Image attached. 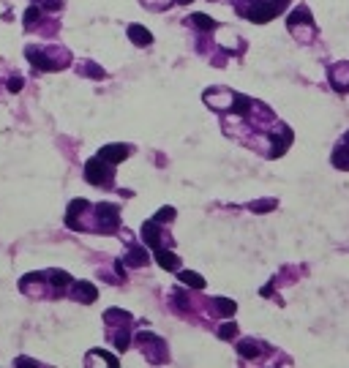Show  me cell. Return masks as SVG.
<instances>
[{
	"mask_svg": "<svg viewBox=\"0 0 349 368\" xmlns=\"http://www.w3.org/2000/svg\"><path fill=\"white\" fill-rule=\"evenodd\" d=\"M85 180L93 183V186H107V183L112 180V172H110V167H107V161H101L98 156L90 158L88 164H85Z\"/></svg>",
	"mask_w": 349,
	"mask_h": 368,
	"instance_id": "1",
	"label": "cell"
},
{
	"mask_svg": "<svg viewBox=\"0 0 349 368\" xmlns=\"http://www.w3.org/2000/svg\"><path fill=\"white\" fill-rule=\"evenodd\" d=\"M96 215H98V229L101 232H115L120 227V210L110 202H101L96 205Z\"/></svg>",
	"mask_w": 349,
	"mask_h": 368,
	"instance_id": "2",
	"label": "cell"
},
{
	"mask_svg": "<svg viewBox=\"0 0 349 368\" xmlns=\"http://www.w3.org/2000/svg\"><path fill=\"white\" fill-rule=\"evenodd\" d=\"M278 14V6H273V3H267V0H254L251 3V8L246 11V17L251 22H270L273 17Z\"/></svg>",
	"mask_w": 349,
	"mask_h": 368,
	"instance_id": "3",
	"label": "cell"
},
{
	"mask_svg": "<svg viewBox=\"0 0 349 368\" xmlns=\"http://www.w3.org/2000/svg\"><path fill=\"white\" fill-rule=\"evenodd\" d=\"M129 147L126 145H104L101 150H98V158L107 161V164H120V161L129 158Z\"/></svg>",
	"mask_w": 349,
	"mask_h": 368,
	"instance_id": "4",
	"label": "cell"
},
{
	"mask_svg": "<svg viewBox=\"0 0 349 368\" xmlns=\"http://www.w3.org/2000/svg\"><path fill=\"white\" fill-rule=\"evenodd\" d=\"M270 142H273V147H270V158H278V156H284V150H287L289 142H292V131H289V128H281V131L270 134Z\"/></svg>",
	"mask_w": 349,
	"mask_h": 368,
	"instance_id": "5",
	"label": "cell"
},
{
	"mask_svg": "<svg viewBox=\"0 0 349 368\" xmlns=\"http://www.w3.org/2000/svg\"><path fill=\"white\" fill-rule=\"evenodd\" d=\"M142 240L150 245L153 251L161 248V229H158V221H145L142 224Z\"/></svg>",
	"mask_w": 349,
	"mask_h": 368,
	"instance_id": "6",
	"label": "cell"
},
{
	"mask_svg": "<svg viewBox=\"0 0 349 368\" xmlns=\"http://www.w3.org/2000/svg\"><path fill=\"white\" fill-rule=\"evenodd\" d=\"M129 38H131V44H137V47H147V44H153V33L145 25H129Z\"/></svg>",
	"mask_w": 349,
	"mask_h": 368,
	"instance_id": "7",
	"label": "cell"
},
{
	"mask_svg": "<svg viewBox=\"0 0 349 368\" xmlns=\"http://www.w3.org/2000/svg\"><path fill=\"white\" fill-rule=\"evenodd\" d=\"M71 286H74V298L82 300V303H93V300L98 298V289L93 284H88V281H76V284H71Z\"/></svg>",
	"mask_w": 349,
	"mask_h": 368,
	"instance_id": "8",
	"label": "cell"
},
{
	"mask_svg": "<svg viewBox=\"0 0 349 368\" xmlns=\"http://www.w3.org/2000/svg\"><path fill=\"white\" fill-rule=\"evenodd\" d=\"M147 262H150V254L139 245H131L129 254H126V264H131V267H145Z\"/></svg>",
	"mask_w": 349,
	"mask_h": 368,
	"instance_id": "9",
	"label": "cell"
},
{
	"mask_svg": "<svg viewBox=\"0 0 349 368\" xmlns=\"http://www.w3.org/2000/svg\"><path fill=\"white\" fill-rule=\"evenodd\" d=\"M28 60L33 63V66H36V69H38V71H55V69H57L55 63L49 60L47 55H41L38 49H28Z\"/></svg>",
	"mask_w": 349,
	"mask_h": 368,
	"instance_id": "10",
	"label": "cell"
},
{
	"mask_svg": "<svg viewBox=\"0 0 349 368\" xmlns=\"http://www.w3.org/2000/svg\"><path fill=\"white\" fill-rule=\"evenodd\" d=\"M79 210H88V199H74L69 205V213H66V224H69L71 229H82L79 224H76V213Z\"/></svg>",
	"mask_w": 349,
	"mask_h": 368,
	"instance_id": "11",
	"label": "cell"
},
{
	"mask_svg": "<svg viewBox=\"0 0 349 368\" xmlns=\"http://www.w3.org/2000/svg\"><path fill=\"white\" fill-rule=\"evenodd\" d=\"M156 259H158V264L164 267V270H178L180 267V259L172 254V251H164V248H156Z\"/></svg>",
	"mask_w": 349,
	"mask_h": 368,
	"instance_id": "12",
	"label": "cell"
},
{
	"mask_svg": "<svg viewBox=\"0 0 349 368\" xmlns=\"http://www.w3.org/2000/svg\"><path fill=\"white\" fill-rule=\"evenodd\" d=\"M287 22H289V28H297V25H311V11H308L306 6L294 8L292 14L287 17Z\"/></svg>",
	"mask_w": 349,
	"mask_h": 368,
	"instance_id": "13",
	"label": "cell"
},
{
	"mask_svg": "<svg viewBox=\"0 0 349 368\" xmlns=\"http://www.w3.org/2000/svg\"><path fill=\"white\" fill-rule=\"evenodd\" d=\"M180 284L191 286V289H205V278L194 270H180Z\"/></svg>",
	"mask_w": 349,
	"mask_h": 368,
	"instance_id": "14",
	"label": "cell"
},
{
	"mask_svg": "<svg viewBox=\"0 0 349 368\" xmlns=\"http://www.w3.org/2000/svg\"><path fill=\"white\" fill-rule=\"evenodd\" d=\"M213 306H216V311H219V314H224V316H235V311H238L235 300H229V298H216V300H213Z\"/></svg>",
	"mask_w": 349,
	"mask_h": 368,
	"instance_id": "15",
	"label": "cell"
},
{
	"mask_svg": "<svg viewBox=\"0 0 349 368\" xmlns=\"http://www.w3.org/2000/svg\"><path fill=\"white\" fill-rule=\"evenodd\" d=\"M47 278L52 281V286H69V284H74V278H71L66 270H49Z\"/></svg>",
	"mask_w": 349,
	"mask_h": 368,
	"instance_id": "16",
	"label": "cell"
},
{
	"mask_svg": "<svg viewBox=\"0 0 349 368\" xmlns=\"http://www.w3.org/2000/svg\"><path fill=\"white\" fill-rule=\"evenodd\" d=\"M188 22H191L197 30H213V28H216V22H213L207 14H191V17H188Z\"/></svg>",
	"mask_w": 349,
	"mask_h": 368,
	"instance_id": "17",
	"label": "cell"
},
{
	"mask_svg": "<svg viewBox=\"0 0 349 368\" xmlns=\"http://www.w3.org/2000/svg\"><path fill=\"white\" fill-rule=\"evenodd\" d=\"M333 164H335L338 169H349V150H347V147H335Z\"/></svg>",
	"mask_w": 349,
	"mask_h": 368,
	"instance_id": "18",
	"label": "cell"
},
{
	"mask_svg": "<svg viewBox=\"0 0 349 368\" xmlns=\"http://www.w3.org/2000/svg\"><path fill=\"white\" fill-rule=\"evenodd\" d=\"M248 104L251 101L246 96H238V93L232 96V112H238V115H248Z\"/></svg>",
	"mask_w": 349,
	"mask_h": 368,
	"instance_id": "19",
	"label": "cell"
},
{
	"mask_svg": "<svg viewBox=\"0 0 349 368\" xmlns=\"http://www.w3.org/2000/svg\"><path fill=\"white\" fill-rule=\"evenodd\" d=\"M238 352L243 354V357H257V354H259V347H257L254 341H240V344H238Z\"/></svg>",
	"mask_w": 349,
	"mask_h": 368,
	"instance_id": "20",
	"label": "cell"
},
{
	"mask_svg": "<svg viewBox=\"0 0 349 368\" xmlns=\"http://www.w3.org/2000/svg\"><path fill=\"white\" fill-rule=\"evenodd\" d=\"M153 221H158V224H169V221H175V208L164 205V208H161L156 215H153Z\"/></svg>",
	"mask_w": 349,
	"mask_h": 368,
	"instance_id": "21",
	"label": "cell"
},
{
	"mask_svg": "<svg viewBox=\"0 0 349 368\" xmlns=\"http://www.w3.org/2000/svg\"><path fill=\"white\" fill-rule=\"evenodd\" d=\"M235 335H238V325H235V322H226V325H221V327H219V338L232 341Z\"/></svg>",
	"mask_w": 349,
	"mask_h": 368,
	"instance_id": "22",
	"label": "cell"
},
{
	"mask_svg": "<svg viewBox=\"0 0 349 368\" xmlns=\"http://www.w3.org/2000/svg\"><path fill=\"white\" fill-rule=\"evenodd\" d=\"M104 319H107V322H112V319H123V322H129V319H131V314L123 311V308H110V311H104Z\"/></svg>",
	"mask_w": 349,
	"mask_h": 368,
	"instance_id": "23",
	"label": "cell"
},
{
	"mask_svg": "<svg viewBox=\"0 0 349 368\" xmlns=\"http://www.w3.org/2000/svg\"><path fill=\"white\" fill-rule=\"evenodd\" d=\"M276 202L273 199H265V202H251V210L254 213H267V210H273Z\"/></svg>",
	"mask_w": 349,
	"mask_h": 368,
	"instance_id": "24",
	"label": "cell"
},
{
	"mask_svg": "<svg viewBox=\"0 0 349 368\" xmlns=\"http://www.w3.org/2000/svg\"><path fill=\"white\" fill-rule=\"evenodd\" d=\"M38 17H41V8H38V6H30L28 11H25V25H33Z\"/></svg>",
	"mask_w": 349,
	"mask_h": 368,
	"instance_id": "25",
	"label": "cell"
},
{
	"mask_svg": "<svg viewBox=\"0 0 349 368\" xmlns=\"http://www.w3.org/2000/svg\"><path fill=\"white\" fill-rule=\"evenodd\" d=\"M85 74H88V77H93V79H104V77H107V74H104V69H98L96 63H88Z\"/></svg>",
	"mask_w": 349,
	"mask_h": 368,
	"instance_id": "26",
	"label": "cell"
},
{
	"mask_svg": "<svg viewBox=\"0 0 349 368\" xmlns=\"http://www.w3.org/2000/svg\"><path fill=\"white\" fill-rule=\"evenodd\" d=\"M22 88H25V79H19V77H11V79H8V90H11V93H19Z\"/></svg>",
	"mask_w": 349,
	"mask_h": 368,
	"instance_id": "27",
	"label": "cell"
},
{
	"mask_svg": "<svg viewBox=\"0 0 349 368\" xmlns=\"http://www.w3.org/2000/svg\"><path fill=\"white\" fill-rule=\"evenodd\" d=\"M115 347H117V349H126V347H129V333H126V330L115 335Z\"/></svg>",
	"mask_w": 349,
	"mask_h": 368,
	"instance_id": "28",
	"label": "cell"
},
{
	"mask_svg": "<svg viewBox=\"0 0 349 368\" xmlns=\"http://www.w3.org/2000/svg\"><path fill=\"white\" fill-rule=\"evenodd\" d=\"M93 352H98V354H101V357H104V360L110 363V366H117V357H112L110 352H104V349H93Z\"/></svg>",
	"mask_w": 349,
	"mask_h": 368,
	"instance_id": "29",
	"label": "cell"
},
{
	"mask_svg": "<svg viewBox=\"0 0 349 368\" xmlns=\"http://www.w3.org/2000/svg\"><path fill=\"white\" fill-rule=\"evenodd\" d=\"M44 6H47L49 11H60V8H63V3H60V0H44Z\"/></svg>",
	"mask_w": 349,
	"mask_h": 368,
	"instance_id": "30",
	"label": "cell"
},
{
	"mask_svg": "<svg viewBox=\"0 0 349 368\" xmlns=\"http://www.w3.org/2000/svg\"><path fill=\"white\" fill-rule=\"evenodd\" d=\"M17 366H38V363H36V360H30V357H17Z\"/></svg>",
	"mask_w": 349,
	"mask_h": 368,
	"instance_id": "31",
	"label": "cell"
},
{
	"mask_svg": "<svg viewBox=\"0 0 349 368\" xmlns=\"http://www.w3.org/2000/svg\"><path fill=\"white\" fill-rule=\"evenodd\" d=\"M284 3H287V0H273V6H278V8L284 6Z\"/></svg>",
	"mask_w": 349,
	"mask_h": 368,
	"instance_id": "32",
	"label": "cell"
},
{
	"mask_svg": "<svg viewBox=\"0 0 349 368\" xmlns=\"http://www.w3.org/2000/svg\"><path fill=\"white\" fill-rule=\"evenodd\" d=\"M178 3H183V6H185V3H191V0H178Z\"/></svg>",
	"mask_w": 349,
	"mask_h": 368,
	"instance_id": "33",
	"label": "cell"
}]
</instances>
